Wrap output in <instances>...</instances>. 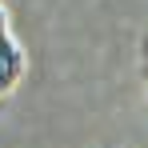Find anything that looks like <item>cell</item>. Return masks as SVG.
Returning <instances> with one entry per match:
<instances>
[{"label": "cell", "instance_id": "1", "mask_svg": "<svg viewBox=\"0 0 148 148\" xmlns=\"http://www.w3.org/2000/svg\"><path fill=\"white\" fill-rule=\"evenodd\" d=\"M140 68H144V80H148V36H144V44H140Z\"/></svg>", "mask_w": 148, "mask_h": 148}]
</instances>
